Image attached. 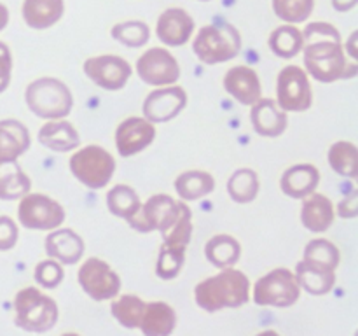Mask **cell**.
<instances>
[{"mask_svg":"<svg viewBox=\"0 0 358 336\" xmlns=\"http://www.w3.org/2000/svg\"><path fill=\"white\" fill-rule=\"evenodd\" d=\"M339 217L343 219H353V217L358 216V191L353 189L348 196H345V200H341V203L338 205V210H336Z\"/></svg>","mask_w":358,"mask_h":336,"instance_id":"obj_42","label":"cell"},{"mask_svg":"<svg viewBox=\"0 0 358 336\" xmlns=\"http://www.w3.org/2000/svg\"><path fill=\"white\" fill-rule=\"evenodd\" d=\"M31 136L27 126L17 119L0 121V160L17 161L30 149Z\"/></svg>","mask_w":358,"mask_h":336,"instance_id":"obj_23","label":"cell"},{"mask_svg":"<svg viewBox=\"0 0 358 336\" xmlns=\"http://www.w3.org/2000/svg\"><path fill=\"white\" fill-rule=\"evenodd\" d=\"M34 276L37 280V284L44 289H56L59 284L63 282V276H65V270H63L62 262H58L56 259H45L41 261L34 270Z\"/></svg>","mask_w":358,"mask_h":336,"instance_id":"obj_39","label":"cell"},{"mask_svg":"<svg viewBox=\"0 0 358 336\" xmlns=\"http://www.w3.org/2000/svg\"><path fill=\"white\" fill-rule=\"evenodd\" d=\"M24 102L37 118L65 119L73 107V97L70 88L56 77H41L28 84L24 91Z\"/></svg>","mask_w":358,"mask_h":336,"instance_id":"obj_3","label":"cell"},{"mask_svg":"<svg viewBox=\"0 0 358 336\" xmlns=\"http://www.w3.org/2000/svg\"><path fill=\"white\" fill-rule=\"evenodd\" d=\"M201 2H210V0H201Z\"/></svg>","mask_w":358,"mask_h":336,"instance_id":"obj_48","label":"cell"},{"mask_svg":"<svg viewBox=\"0 0 358 336\" xmlns=\"http://www.w3.org/2000/svg\"><path fill=\"white\" fill-rule=\"evenodd\" d=\"M269 49L271 52H275L278 58L290 59L296 58L297 55H301L304 46V37L303 30L296 27V24H282V27L275 28L269 35Z\"/></svg>","mask_w":358,"mask_h":336,"instance_id":"obj_30","label":"cell"},{"mask_svg":"<svg viewBox=\"0 0 358 336\" xmlns=\"http://www.w3.org/2000/svg\"><path fill=\"white\" fill-rule=\"evenodd\" d=\"M20 230L14 219L7 216H0V251H10L17 244Z\"/></svg>","mask_w":358,"mask_h":336,"instance_id":"obj_40","label":"cell"},{"mask_svg":"<svg viewBox=\"0 0 358 336\" xmlns=\"http://www.w3.org/2000/svg\"><path fill=\"white\" fill-rule=\"evenodd\" d=\"M250 121L255 133L268 139L283 135L289 126L287 112H283L273 98H261L252 105Z\"/></svg>","mask_w":358,"mask_h":336,"instance_id":"obj_19","label":"cell"},{"mask_svg":"<svg viewBox=\"0 0 358 336\" xmlns=\"http://www.w3.org/2000/svg\"><path fill=\"white\" fill-rule=\"evenodd\" d=\"M261 182L257 172L252 168H238L227 178V192L236 203H250L257 198Z\"/></svg>","mask_w":358,"mask_h":336,"instance_id":"obj_34","label":"cell"},{"mask_svg":"<svg viewBox=\"0 0 358 336\" xmlns=\"http://www.w3.org/2000/svg\"><path fill=\"white\" fill-rule=\"evenodd\" d=\"M17 328L28 332H45L58 322V303L37 287H24L14 296Z\"/></svg>","mask_w":358,"mask_h":336,"instance_id":"obj_4","label":"cell"},{"mask_svg":"<svg viewBox=\"0 0 358 336\" xmlns=\"http://www.w3.org/2000/svg\"><path fill=\"white\" fill-rule=\"evenodd\" d=\"M224 88L241 105H252L262 98L261 77L252 66L236 65L224 76Z\"/></svg>","mask_w":358,"mask_h":336,"instance_id":"obj_17","label":"cell"},{"mask_svg":"<svg viewBox=\"0 0 358 336\" xmlns=\"http://www.w3.org/2000/svg\"><path fill=\"white\" fill-rule=\"evenodd\" d=\"M105 203H107V209L110 210V214L126 220L135 216L142 205L138 192L128 184H115L114 188L108 189Z\"/></svg>","mask_w":358,"mask_h":336,"instance_id":"obj_33","label":"cell"},{"mask_svg":"<svg viewBox=\"0 0 358 336\" xmlns=\"http://www.w3.org/2000/svg\"><path fill=\"white\" fill-rule=\"evenodd\" d=\"M294 275H296L301 289H304L311 296H325L336 286V270L313 265L304 259L297 262Z\"/></svg>","mask_w":358,"mask_h":336,"instance_id":"obj_24","label":"cell"},{"mask_svg":"<svg viewBox=\"0 0 358 336\" xmlns=\"http://www.w3.org/2000/svg\"><path fill=\"white\" fill-rule=\"evenodd\" d=\"M255 336H280V335L276 331H273V329H268V331H262Z\"/></svg>","mask_w":358,"mask_h":336,"instance_id":"obj_46","label":"cell"},{"mask_svg":"<svg viewBox=\"0 0 358 336\" xmlns=\"http://www.w3.org/2000/svg\"><path fill=\"white\" fill-rule=\"evenodd\" d=\"M358 147L350 140H338L329 147L327 161L341 177L355 178L358 175Z\"/></svg>","mask_w":358,"mask_h":336,"instance_id":"obj_32","label":"cell"},{"mask_svg":"<svg viewBox=\"0 0 358 336\" xmlns=\"http://www.w3.org/2000/svg\"><path fill=\"white\" fill-rule=\"evenodd\" d=\"M240 241L234 237H231V234H215L205 245V258L208 259L210 265H213L219 270L234 266L240 261Z\"/></svg>","mask_w":358,"mask_h":336,"instance_id":"obj_29","label":"cell"},{"mask_svg":"<svg viewBox=\"0 0 358 336\" xmlns=\"http://www.w3.org/2000/svg\"><path fill=\"white\" fill-rule=\"evenodd\" d=\"M301 287L294 272L289 268H275L255 282L254 303L259 307L289 308L297 303Z\"/></svg>","mask_w":358,"mask_h":336,"instance_id":"obj_7","label":"cell"},{"mask_svg":"<svg viewBox=\"0 0 358 336\" xmlns=\"http://www.w3.org/2000/svg\"><path fill=\"white\" fill-rule=\"evenodd\" d=\"M7 24H9V9H7V6H3V4L0 2V31H2Z\"/></svg>","mask_w":358,"mask_h":336,"instance_id":"obj_45","label":"cell"},{"mask_svg":"<svg viewBox=\"0 0 358 336\" xmlns=\"http://www.w3.org/2000/svg\"><path fill=\"white\" fill-rule=\"evenodd\" d=\"M318 184H320V172L310 163H299L287 168L280 181L283 195L294 200H304L310 196L311 192L317 191Z\"/></svg>","mask_w":358,"mask_h":336,"instance_id":"obj_20","label":"cell"},{"mask_svg":"<svg viewBox=\"0 0 358 336\" xmlns=\"http://www.w3.org/2000/svg\"><path fill=\"white\" fill-rule=\"evenodd\" d=\"M241 49V35L229 23L206 24L196 35L192 51L205 65H217L236 58Z\"/></svg>","mask_w":358,"mask_h":336,"instance_id":"obj_5","label":"cell"},{"mask_svg":"<svg viewBox=\"0 0 358 336\" xmlns=\"http://www.w3.org/2000/svg\"><path fill=\"white\" fill-rule=\"evenodd\" d=\"M65 13L63 0H24L21 6L24 23L34 30H45L58 23Z\"/></svg>","mask_w":358,"mask_h":336,"instance_id":"obj_26","label":"cell"},{"mask_svg":"<svg viewBox=\"0 0 358 336\" xmlns=\"http://www.w3.org/2000/svg\"><path fill=\"white\" fill-rule=\"evenodd\" d=\"M66 212L62 203L42 192H28L20 198L17 220L27 230L52 231L65 223Z\"/></svg>","mask_w":358,"mask_h":336,"instance_id":"obj_8","label":"cell"},{"mask_svg":"<svg viewBox=\"0 0 358 336\" xmlns=\"http://www.w3.org/2000/svg\"><path fill=\"white\" fill-rule=\"evenodd\" d=\"M31 181L17 161L0 160V200H20L28 195Z\"/></svg>","mask_w":358,"mask_h":336,"instance_id":"obj_28","label":"cell"},{"mask_svg":"<svg viewBox=\"0 0 358 336\" xmlns=\"http://www.w3.org/2000/svg\"><path fill=\"white\" fill-rule=\"evenodd\" d=\"M276 104L283 112H306L313 105L310 76L303 66L287 65L276 79Z\"/></svg>","mask_w":358,"mask_h":336,"instance_id":"obj_9","label":"cell"},{"mask_svg":"<svg viewBox=\"0 0 358 336\" xmlns=\"http://www.w3.org/2000/svg\"><path fill=\"white\" fill-rule=\"evenodd\" d=\"M145 301L136 294H117L112 298L110 312L112 317L128 329H136L142 322L143 312H145Z\"/></svg>","mask_w":358,"mask_h":336,"instance_id":"obj_31","label":"cell"},{"mask_svg":"<svg viewBox=\"0 0 358 336\" xmlns=\"http://www.w3.org/2000/svg\"><path fill=\"white\" fill-rule=\"evenodd\" d=\"M173 188L182 202H196L215 189V178L212 174L203 170H189L178 175L173 182Z\"/></svg>","mask_w":358,"mask_h":336,"instance_id":"obj_27","label":"cell"},{"mask_svg":"<svg viewBox=\"0 0 358 336\" xmlns=\"http://www.w3.org/2000/svg\"><path fill=\"white\" fill-rule=\"evenodd\" d=\"M194 300L196 304L208 314L226 308H240L250 300V280L234 266L224 268L194 287Z\"/></svg>","mask_w":358,"mask_h":336,"instance_id":"obj_2","label":"cell"},{"mask_svg":"<svg viewBox=\"0 0 358 336\" xmlns=\"http://www.w3.org/2000/svg\"><path fill=\"white\" fill-rule=\"evenodd\" d=\"M83 69L93 84L107 91L122 90L133 74L131 65L117 55L91 56L84 62Z\"/></svg>","mask_w":358,"mask_h":336,"instance_id":"obj_12","label":"cell"},{"mask_svg":"<svg viewBox=\"0 0 358 336\" xmlns=\"http://www.w3.org/2000/svg\"><path fill=\"white\" fill-rule=\"evenodd\" d=\"M177 328V314L166 301H150L145 304L138 329L143 336H171Z\"/></svg>","mask_w":358,"mask_h":336,"instance_id":"obj_25","label":"cell"},{"mask_svg":"<svg viewBox=\"0 0 358 336\" xmlns=\"http://www.w3.org/2000/svg\"><path fill=\"white\" fill-rule=\"evenodd\" d=\"M156 139V126L149 119L131 115L115 130V149L122 158H131L142 153Z\"/></svg>","mask_w":358,"mask_h":336,"instance_id":"obj_14","label":"cell"},{"mask_svg":"<svg viewBox=\"0 0 358 336\" xmlns=\"http://www.w3.org/2000/svg\"><path fill=\"white\" fill-rule=\"evenodd\" d=\"M315 9V0H273V10L282 21L297 24L306 21Z\"/></svg>","mask_w":358,"mask_h":336,"instance_id":"obj_37","label":"cell"},{"mask_svg":"<svg viewBox=\"0 0 358 336\" xmlns=\"http://www.w3.org/2000/svg\"><path fill=\"white\" fill-rule=\"evenodd\" d=\"M136 74L150 86H171L180 79V65L168 49L150 48L136 62Z\"/></svg>","mask_w":358,"mask_h":336,"instance_id":"obj_11","label":"cell"},{"mask_svg":"<svg viewBox=\"0 0 358 336\" xmlns=\"http://www.w3.org/2000/svg\"><path fill=\"white\" fill-rule=\"evenodd\" d=\"M77 282L94 301L112 300L121 293L122 286L117 272H114L112 266L100 258H90L80 265Z\"/></svg>","mask_w":358,"mask_h":336,"instance_id":"obj_10","label":"cell"},{"mask_svg":"<svg viewBox=\"0 0 358 336\" xmlns=\"http://www.w3.org/2000/svg\"><path fill=\"white\" fill-rule=\"evenodd\" d=\"M303 59L308 76L320 83L350 79L357 74V65H350L338 28L325 21L310 23L303 31Z\"/></svg>","mask_w":358,"mask_h":336,"instance_id":"obj_1","label":"cell"},{"mask_svg":"<svg viewBox=\"0 0 358 336\" xmlns=\"http://www.w3.org/2000/svg\"><path fill=\"white\" fill-rule=\"evenodd\" d=\"M69 167L80 184L90 189H101L114 175L115 160L101 146H86L72 154Z\"/></svg>","mask_w":358,"mask_h":336,"instance_id":"obj_6","label":"cell"},{"mask_svg":"<svg viewBox=\"0 0 358 336\" xmlns=\"http://www.w3.org/2000/svg\"><path fill=\"white\" fill-rule=\"evenodd\" d=\"M358 0H332V7H334L338 13H348L353 7L357 6Z\"/></svg>","mask_w":358,"mask_h":336,"instance_id":"obj_44","label":"cell"},{"mask_svg":"<svg viewBox=\"0 0 358 336\" xmlns=\"http://www.w3.org/2000/svg\"><path fill=\"white\" fill-rule=\"evenodd\" d=\"M62 336H80V335H77V332H63Z\"/></svg>","mask_w":358,"mask_h":336,"instance_id":"obj_47","label":"cell"},{"mask_svg":"<svg viewBox=\"0 0 358 336\" xmlns=\"http://www.w3.org/2000/svg\"><path fill=\"white\" fill-rule=\"evenodd\" d=\"M304 261L313 262V265L325 266V268L338 270L339 262H341V252L339 248L332 244L327 238H313L308 241L304 247Z\"/></svg>","mask_w":358,"mask_h":336,"instance_id":"obj_35","label":"cell"},{"mask_svg":"<svg viewBox=\"0 0 358 336\" xmlns=\"http://www.w3.org/2000/svg\"><path fill=\"white\" fill-rule=\"evenodd\" d=\"M187 105V93L182 86L171 84L154 90L143 102V118L150 122H168L177 118Z\"/></svg>","mask_w":358,"mask_h":336,"instance_id":"obj_13","label":"cell"},{"mask_svg":"<svg viewBox=\"0 0 358 336\" xmlns=\"http://www.w3.org/2000/svg\"><path fill=\"white\" fill-rule=\"evenodd\" d=\"M38 142L55 153H70L80 144V135L72 122L65 119H51L38 130Z\"/></svg>","mask_w":358,"mask_h":336,"instance_id":"obj_22","label":"cell"},{"mask_svg":"<svg viewBox=\"0 0 358 336\" xmlns=\"http://www.w3.org/2000/svg\"><path fill=\"white\" fill-rule=\"evenodd\" d=\"M45 252L51 259L70 266L84 255V240L70 227H56L45 237Z\"/></svg>","mask_w":358,"mask_h":336,"instance_id":"obj_18","label":"cell"},{"mask_svg":"<svg viewBox=\"0 0 358 336\" xmlns=\"http://www.w3.org/2000/svg\"><path fill=\"white\" fill-rule=\"evenodd\" d=\"M13 77V52L9 46L0 41V93L9 88Z\"/></svg>","mask_w":358,"mask_h":336,"instance_id":"obj_41","label":"cell"},{"mask_svg":"<svg viewBox=\"0 0 358 336\" xmlns=\"http://www.w3.org/2000/svg\"><path fill=\"white\" fill-rule=\"evenodd\" d=\"M175 206H177V200L171 198L170 195H152L145 203L140 205L135 216L129 217V227L140 231V233L161 231V227L173 214Z\"/></svg>","mask_w":358,"mask_h":336,"instance_id":"obj_16","label":"cell"},{"mask_svg":"<svg viewBox=\"0 0 358 336\" xmlns=\"http://www.w3.org/2000/svg\"><path fill=\"white\" fill-rule=\"evenodd\" d=\"M336 210L331 198H327L322 192H311L310 196L303 200L301 206V223L306 230L313 233H324L334 224Z\"/></svg>","mask_w":358,"mask_h":336,"instance_id":"obj_21","label":"cell"},{"mask_svg":"<svg viewBox=\"0 0 358 336\" xmlns=\"http://www.w3.org/2000/svg\"><path fill=\"white\" fill-rule=\"evenodd\" d=\"M194 28V20L187 10L182 7H170L157 18L156 34L164 46L180 48L191 41Z\"/></svg>","mask_w":358,"mask_h":336,"instance_id":"obj_15","label":"cell"},{"mask_svg":"<svg viewBox=\"0 0 358 336\" xmlns=\"http://www.w3.org/2000/svg\"><path fill=\"white\" fill-rule=\"evenodd\" d=\"M357 41H358V31H353V34L350 35V38H348V42H346V46H343V48H345V52H348L350 58H352L353 62H357V59H358Z\"/></svg>","mask_w":358,"mask_h":336,"instance_id":"obj_43","label":"cell"},{"mask_svg":"<svg viewBox=\"0 0 358 336\" xmlns=\"http://www.w3.org/2000/svg\"><path fill=\"white\" fill-rule=\"evenodd\" d=\"M110 34L115 41L128 46V48H142V46H145L149 42L150 28L143 21L131 20L114 24Z\"/></svg>","mask_w":358,"mask_h":336,"instance_id":"obj_36","label":"cell"},{"mask_svg":"<svg viewBox=\"0 0 358 336\" xmlns=\"http://www.w3.org/2000/svg\"><path fill=\"white\" fill-rule=\"evenodd\" d=\"M185 262V251L184 248H175L161 245L159 255L156 262V275L161 280H173L180 275L182 268Z\"/></svg>","mask_w":358,"mask_h":336,"instance_id":"obj_38","label":"cell"}]
</instances>
